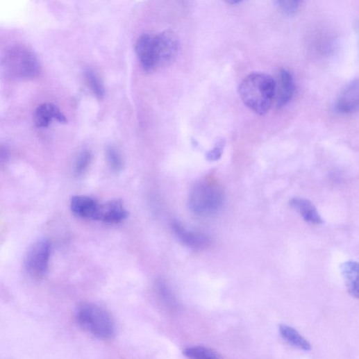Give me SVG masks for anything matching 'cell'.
I'll use <instances>...</instances> for the list:
<instances>
[{"instance_id":"3957f363","label":"cell","mask_w":359,"mask_h":359,"mask_svg":"<svg viewBox=\"0 0 359 359\" xmlns=\"http://www.w3.org/2000/svg\"><path fill=\"white\" fill-rule=\"evenodd\" d=\"M4 74L12 80H31L39 76L41 66L36 55L28 48L17 45L7 50L3 60Z\"/></svg>"},{"instance_id":"d6986e66","label":"cell","mask_w":359,"mask_h":359,"mask_svg":"<svg viewBox=\"0 0 359 359\" xmlns=\"http://www.w3.org/2000/svg\"><path fill=\"white\" fill-rule=\"evenodd\" d=\"M92 160V154L88 151H83L79 156L76 164V174L83 176L88 169Z\"/></svg>"},{"instance_id":"e0dca14e","label":"cell","mask_w":359,"mask_h":359,"mask_svg":"<svg viewBox=\"0 0 359 359\" xmlns=\"http://www.w3.org/2000/svg\"><path fill=\"white\" fill-rule=\"evenodd\" d=\"M85 76L93 94L99 99H103L106 95V90L98 75L93 69H87L85 72Z\"/></svg>"},{"instance_id":"7c38bea8","label":"cell","mask_w":359,"mask_h":359,"mask_svg":"<svg viewBox=\"0 0 359 359\" xmlns=\"http://www.w3.org/2000/svg\"><path fill=\"white\" fill-rule=\"evenodd\" d=\"M172 228L179 241L188 248L201 250L209 244V240L205 235L187 231L179 223H174Z\"/></svg>"},{"instance_id":"4fadbf2b","label":"cell","mask_w":359,"mask_h":359,"mask_svg":"<svg viewBox=\"0 0 359 359\" xmlns=\"http://www.w3.org/2000/svg\"><path fill=\"white\" fill-rule=\"evenodd\" d=\"M340 272L349 294L359 300V262L347 261L340 266Z\"/></svg>"},{"instance_id":"44dd1931","label":"cell","mask_w":359,"mask_h":359,"mask_svg":"<svg viewBox=\"0 0 359 359\" xmlns=\"http://www.w3.org/2000/svg\"><path fill=\"white\" fill-rule=\"evenodd\" d=\"M226 142L224 139L220 140L215 147L210 151L206 155V159L210 162L218 161L223 156Z\"/></svg>"},{"instance_id":"5b68a950","label":"cell","mask_w":359,"mask_h":359,"mask_svg":"<svg viewBox=\"0 0 359 359\" xmlns=\"http://www.w3.org/2000/svg\"><path fill=\"white\" fill-rule=\"evenodd\" d=\"M179 47L178 36L173 31L153 35L151 54L156 69L170 64L178 55Z\"/></svg>"},{"instance_id":"7a4b0ae2","label":"cell","mask_w":359,"mask_h":359,"mask_svg":"<svg viewBox=\"0 0 359 359\" xmlns=\"http://www.w3.org/2000/svg\"><path fill=\"white\" fill-rule=\"evenodd\" d=\"M75 319L81 328L99 340H111L116 335L117 327L112 316L97 304L80 305L75 312Z\"/></svg>"},{"instance_id":"8992f818","label":"cell","mask_w":359,"mask_h":359,"mask_svg":"<svg viewBox=\"0 0 359 359\" xmlns=\"http://www.w3.org/2000/svg\"><path fill=\"white\" fill-rule=\"evenodd\" d=\"M51 243L47 239L37 241L29 249L24 261L28 274L33 278H44L48 272Z\"/></svg>"},{"instance_id":"9a60e30c","label":"cell","mask_w":359,"mask_h":359,"mask_svg":"<svg viewBox=\"0 0 359 359\" xmlns=\"http://www.w3.org/2000/svg\"><path fill=\"white\" fill-rule=\"evenodd\" d=\"M279 333L283 340L292 346L303 351L311 350V344L295 328L282 324L279 326Z\"/></svg>"},{"instance_id":"5bb4252c","label":"cell","mask_w":359,"mask_h":359,"mask_svg":"<svg viewBox=\"0 0 359 359\" xmlns=\"http://www.w3.org/2000/svg\"><path fill=\"white\" fill-rule=\"evenodd\" d=\"M290 205L301 215L308 224L319 225L323 221L315 205L308 199L296 197L291 200Z\"/></svg>"},{"instance_id":"8fae6325","label":"cell","mask_w":359,"mask_h":359,"mask_svg":"<svg viewBox=\"0 0 359 359\" xmlns=\"http://www.w3.org/2000/svg\"><path fill=\"white\" fill-rule=\"evenodd\" d=\"M53 120L61 124L67 122L65 116L54 104L46 103L37 107L34 114V122L38 128H47Z\"/></svg>"},{"instance_id":"277c9868","label":"cell","mask_w":359,"mask_h":359,"mask_svg":"<svg viewBox=\"0 0 359 359\" xmlns=\"http://www.w3.org/2000/svg\"><path fill=\"white\" fill-rule=\"evenodd\" d=\"M224 199L225 194L219 184L212 181H202L193 187L189 206L194 214L207 217L219 211Z\"/></svg>"},{"instance_id":"30bf717a","label":"cell","mask_w":359,"mask_h":359,"mask_svg":"<svg viewBox=\"0 0 359 359\" xmlns=\"http://www.w3.org/2000/svg\"><path fill=\"white\" fill-rule=\"evenodd\" d=\"M128 211L121 200H112L101 203L99 221L106 224H118L128 217Z\"/></svg>"},{"instance_id":"6da1fadb","label":"cell","mask_w":359,"mask_h":359,"mask_svg":"<svg viewBox=\"0 0 359 359\" xmlns=\"http://www.w3.org/2000/svg\"><path fill=\"white\" fill-rule=\"evenodd\" d=\"M239 93L244 103L256 114L269 112L276 94V81L264 74L248 76L240 84Z\"/></svg>"},{"instance_id":"9c48e42d","label":"cell","mask_w":359,"mask_h":359,"mask_svg":"<svg viewBox=\"0 0 359 359\" xmlns=\"http://www.w3.org/2000/svg\"><path fill=\"white\" fill-rule=\"evenodd\" d=\"M336 108L342 113H349L359 109V78L351 82L342 90L338 97Z\"/></svg>"},{"instance_id":"ac0fdd59","label":"cell","mask_w":359,"mask_h":359,"mask_svg":"<svg viewBox=\"0 0 359 359\" xmlns=\"http://www.w3.org/2000/svg\"><path fill=\"white\" fill-rule=\"evenodd\" d=\"M106 158L110 168L115 172L122 169L124 162L120 153L113 147H109L106 149Z\"/></svg>"},{"instance_id":"2e32d148","label":"cell","mask_w":359,"mask_h":359,"mask_svg":"<svg viewBox=\"0 0 359 359\" xmlns=\"http://www.w3.org/2000/svg\"><path fill=\"white\" fill-rule=\"evenodd\" d=\"M183 354L189 359H223L212 349L203 346L187 347Z\"/></svg>"},{"instance_id":"ffe728a7","label":"cell","mask_w":359,"mask_h":359,"mask_svg":"<svg viewBox=\"0 0 359 359\" xmlns=\"http://www.w3.org/2000/svg\"><path fill=\"white\" fill-rule=\"evenodd\" d=\"M301 4L300 1H290V0H281L276 2L279 10L286 15L297 14L301 8Z\"/></svg>"},{"instance_id":"ba28073f","label":"cell","mask_w":359,"mask_h":359,"mask_svg":"<svg viewBox=\"0 0 359 359\" xmlns=\"http://www.w3.org/2000/svg\"><path fill=\"white\" fill-rule=\"evenodd\" d=\"M295 93V83L289 70L281 69L276 82L275 100L277 107L281 108L288 104Z\"/></svg>"},{"instance_id":"52a82bcc","label":"cell","mask_w":359,"mask_h":359,"mask_svg":"<svg viewBox=\"0 0 359 359\" xmlns=\"http://www.w3.org/2000/svg\"><path fill=\"white\" fill-rule=\"evenodd\" d=\"M101 203L84 195L76 196L70 202L71 210L77 217L87 220L99 221Z\"/></svg>"}]
</instances>
